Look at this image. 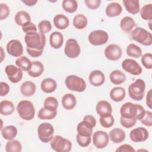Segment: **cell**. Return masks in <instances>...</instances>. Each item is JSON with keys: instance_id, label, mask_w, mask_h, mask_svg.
I'll list each match as a JSON object with an SVG mask.
<instances>
[{"instance_id": "1", "label": "cell", "mask_w": 152, "mask_h": 152, "mask_svg": "<svg viewBox=\"0 0 152 152\" xmlns=\"http://www.w3.org/2000/svg\"><path fill=\"white\" fill-rule=\"evenodd\" d=\"M24 41L27 46V53L33 58H37L43 53L46 45V36L40 32L26 34Z\"/></svg>"}, {"instance_id": "2", "label": "cell", "mask_w": 152, "mask_h": 152, "mask_svg": "<svg viewBox=\"0 0 152 152\" xmlns=\"http://www.w3.org/2000/svg\"><path fill=\"white\" fill-rule=\"evenodd\" d=\"M145 110L140 104L132 102L124 103L120 109V113L122 117L135 118L140 121L144 116Z\"/></svg>"}, {"instance_id": "3", "label": "cell", "mask_w": 152, "mask_h": 152, "mask_svg": "<svg viewBox=\"0 0 152 152\" xmlns=\"http://www.w3.org/2000/svg\"><path fill=\"white\" fill-rule=\"evenodd\" d=\"M20 117L25 121H31L35 116V108L31 102L23 100L18 102L16 107Z\"/></svg>"}, {"instance_id": "4", "label": "cell", "mask_w": 152, "mask_h": 152, "mask_svg": "<svg viewBox=\"0 0 152 152\" xmlns=\"http://www.w3.org/2000/svg\"><path fill=\"white\" fill-rule=\"evenodd\" d=\"M145 83L142 79H137L128 87V94L129 97L135 100H141L145 94Z\"/></svg>"}, {"instance_id": "5", "label": "cell", "mask_w": 152, "mask_h": 152, "mask_svg": "<svg viewBox=\"0 0 152 152\" xmlns=\"http://www.w3.org/2000/svg\"><path fill=\"white\" fill-rule=\"evenodd\" d=\"M131 38L144 46H150L152 44V34L145 28L138 27L131 33Z\"/></svg>"}, {"instance_id": "6", "label": "cell", "mask_w": 152, "mask_h": 152, "mask_svg": "<svg viewBox=\"0 0 152 152\" xmlns=\"http://www.w3.org/2000/svg\"><path fill=\"white\" fill-rule=\"evenodd\" d=\"M51 148L56 152H69L72 149L71 142L61 135L53 137L50 141Z\"/></svg>"}, {"instance_id": "7", "label": "cell", "mask_w": 152, "mask_h": 152, "mask_svg": "<svg viewBox=\"0 0 152 152\" xmlns=\"http://www.w3.org/2000/svg\"><path fill=\"white\" fill-rule=\"evenodd\" d=\"M66 87L72 91L77 92H83L86 88V83L82 78L75 75H68L65 80Z\"/></svg>"}, {"instance_id": "8", "label": "cell", "mask_w": 152, "mask_h": 152, "mask_svg": "<svg viewBox=\"0 0 152 152\" xmlns=\"http://www.w3.org/2000/svg\"><path fill=\"white\" fill-rule=\"evenodd\" d=\"M53 126L50 123H42L37 128L38 137L40 140L44 143H47L50 141L53 137Z\"/></svg>"}, {"instance_id": "9", "label": "cell", "mask_w": 152, "mask_h": 152, "mask_svg": "<svg viewBox=\"0 0 152 152\" xmlns=\"http://www.w3.org/2000/svg\"><path fill=\"white\" fill-rule=\"evenodd\" d=\"M88 40L90 44L94 46H100L107 42L109 35L104 30H96L91 31L89 34Z\"/></svg>"}, {"instance_id": "10", "label": "cell", "mask_w": 152, "mask_h": 152, "mask_svg": "<svg viewBox=\"0 0 152 152\" xmlns=\"http://www.w3.org/2000/svg\"><path fill=\"white\" fill-rule=\"evenodd\" d=\"M81 52V48L75 39L71 38L66 40L64 48L65 55L69 58H77Z\"/></svg>"}, {"instance_id": "11", "label": "cell", "mask_w": 152, "mask_h": 152, "mask_svg": "<svg viewBox=\"0 0 152 152\" xmlns=\"http://www.w3.org/2000/svg\"><path fill=\"white\" fill-rule=\"evenodd\" d=\"M93 145L98 149L105 148L109 143V134L104 131H97L93 134Z\"/></svg>"}, {"instance_id": "12", "label": "cell", "mask_w": 152, "mask_h": 152, "mask_svg": "<svg viewBox=\"0 0 152 152\" xmlns=\"http://www.w3.org/2000/svg\"><path fill=\"white\" fill-rule=\"evenodd\" d=\"M121 66L122 69L131 75H138L142 72V68L140 65L132 59L127 58L124 59Z\"/></svg>"}, {"instance_id": "13", "label": "cell", "mask_w": 152, "mask_h": 152, "mask_svg": "<svg viewBox=\"0 0 152 152\" xmlns=\"http://www.w3.org/2000/svg\"><path fill=\"white\" fill-rule=\"evenodd\" d=\"M5 72L8 80L12 83L20 82L23 78V70L14 65H8L5 66Z\"/></svg>"}, {"instance_id": "14", "label": "cell", "mask_w": 152, "mask_h": 152, "mask_svg": "<svg viewBox=\"0 0 152 152\" xmlns=\"http://www.w3.org/2000/svg\"><path fill=\"white\" fill-rule=\"evenodd\" d=\"M149 137L148 130L144 127L133 129L129 133V138L134 142H140L146 141Z\"/></svg>"}, {"instance_id": "15", "label": "cell", "mask_w": 152, "mask_h": 152, "mask_svg": "<svg viewBox=\"0 0 152 152\" xmlns=\"http://www.w3.org/2000/svg\"><path fill=\"white\" fill-rule=\"evenodd\" d=\"M104 53L105 57L107 59L115 61L121 58L122 50L119 45L116 44H110L106 46Z\"/></svg>"}, {"instance_id": "16", "label": "cell", "mask_w": 152, "mask_h": 152, "mask_svg": "<svg viewBox=\"0 0 152 152\" xmlns=\"http://www.w3.org/2000/svg\"><path fill=\"white\" fill-rule=\"evenodd\" d=\"M8 53L14 57H20L23 53V47L21 43L17 39L9 41L6 46Z\"/></svg>"}, {"instance_id": "17", "label": "cell", "mask_w": 152, "mask_h": 152, "mask_svg": "<svg viewBox=\"0 0 152 152\" xmlns=\"http://www.w3.org/2000/svg\"><path fill=\"white\" fill-rule=\"evenodd\" d=\"M94 127L95 126H94L91 123L86 119H83L77 125V134L81 136L91 137L93 129Z\"/></svg>"}, {"instance_id": "18", "label": "cell", "mask_w": 152, "mask_h": 152, "mask_svg": "<svg viewBox=\"0 0 152 152\" xmlns=\"http://www.w3.org/2000/svg\"><path fill=\"white\" fill-rule=\"evenodd\" d=\"M90 83L94 87H99L103 85L105 81V76L100 70L91 71L88 77Z\"/></svg>"}, {"instance_id": "19", "label": "cell", "mask_w": 152, "mask_h": 152, "mask_svg": "<svg viewBox=\"0 0 152 152\" xmlns=\"http://www.w3.org/2000/svg\"><path fill=\"white\" fill-rule=\"evenodd\" d=\"M96 110L100 116H107L112 115V107L109 102L103 100L97 103Z\"/></svg>"}, {"instance_id": "20", "label": "cell", "mask_w": 152, "mask_h": 152, "mask_svg": "<svg viewBox=\"0 0 152 152\" xmlns=\"http://www.w3.org/2000/svg\"><path fill=\"white\" fill-rule=\"evenodd\" d=\"M109 137L112 142L115 144H119L125 140L126 137V134L123 129L116 128L110 131Z\"/></svg>"}, {"instance_id": "21", "label": "cell", "mask_w": 152, "mask_h": 152, "mask_svg": "<svg viewBox=\"0 0 152 152\" xmlns=\"http://www.w3.org/2000/svg\"><path fill=\"white\" fill-rule=\"evenodd\" d=\"M122 11L121 5L116 2H113L109 4L105 10L106 14L109 17H115L119 16Z\"/></svg>"}, {"instance_id": "22", "label": "cell", "mask_w": 152, "mask_h": 152, "mask_svg": "<svg viewBox=\"0 0 152 152\" xmlns=\"http://www.w3.org/2000/svg\"><path fill=\"white\" fill-rule=\"evenodd\" d=\"M49 43L52 48L59 49L64 43L63 34L59 31H53L50 34Z\"/></svg>"}, {"instance_id": "23", "label": "cell", "mask_w": 152, "mask_h": 152, "mask_svg": "<svg viewBox=\"0 0 152 152\" xmlns=\"http://www.w3.org/2000/svg\"><path fill=\"white\" fill-rule=\"evenodd\" d=\"M57 83L51 78H47L42 81L40 84L41 90L46 93H51L56 90Z\"/></svg>"}, {"instance_id": "24", "label": "cell", "mask_w": 152, "mask_h": 152, "mask_svg": "<svg viewBox=\"0 0 152 152\" xmlns=\"http://www.w3.org/2000/svg\"><path fill=\"white\" fill-rule=\"evenodd\" d=\"M36 91V84L30 81L24 82L20 86V91L21 94L26 97L32 96Z\"/></svg>"}, {"instance_id": "25", "label": "cell", "mask_w": 152, "mask_h": 152, "mask_svg": "<svg viewBox=\"0 0 152 152\" xmlns=\"http://www.w3.org/2000/svg\"><path fill=\"white\" fill-rule=\"evenodd\" d=\"M77 104L75 96L71 93L65 94L62 97V105L66 110L73 109Z\"/></svg>"}, {"instance_id": "26", "label": "cell", "mask_w": 152, "mask_h": 152, "mask_svg": "<svg viewBox=\"0 0 152 152\" xmlns=\"http://www.w3.org/2000/svg\"><path fill=\"white\" fill-rule=\"evenodd\" d=\"M53 24L55 27L58 29L65 30L69 26V20L66 15L59 14L54 17Z\"/></svg>"}, {"instance_id": "27", "label": "cell", "mask_w": 152, "mask_h": 152, "mask_svg": "<svg viewBox=\"0 0 152 152\" xmlns=\"http://www.w3.org/2000/svg\"><path fill=\"white\" fill-rule=\"evenodd\" d=\"M125 90L122 87H115L112 88L109 94L110 99L115 102L122 101L125 97Z\"/></svg>"}, {"instance_id": "28", "label": "cell", "mask_w": 152, "mask_h": 152, "mask_svg": "<svg viewBox=\"0 0 152 152\" xmlns=\"http://www.w3.org/2000/svg\"><path fill=\"white\" fill-rule=\"evenodd\" d=\"M123 4L127 12L135 15L140 12V1L138 0H124Z\"/></svg>"}, {"instance_id": "29", "label": "cell", "mask_w": 152, "mask_h": 152, "mask_svg": "<svg viewBox=\"0 0 152 152\" xmlns=\"http://www.w3.org/2000/svg\"><path fill=\"white\" fill-rule=\"evenodd\" d=\"M109 78L112 84L115 85H119L125 81L126 75L124 72L116 69L110 72Z\"/></svg>"}, {"instance_id": "30", "label": "cell", "mask_w": 152, "mask_h": 152, "mask_svg": "<svg viewBox=\"0 0 152 152\" xmlns=\"http://www.w3.org/2000/svg\"><path fill=\"white\" fill-rule=\"evenodd\" d=\"M135 21L131 17L125 16L122 18L120 22V27L122 31L129 33L135 27Z\"/></svg>"}, {"instance_id": "31", "label": "cell", "mask_w": 152, "mask_h": 152, "mask_svg": "<svg viewBox=\"0 0 152 152\" xmlns=\"http://www.w3.org/2000/svg\"><path fill=\"white\" fill-rule=\"evenodd\" d=\"M44 71V66L40 61H33L30 69L28 71V74L33 78L39 77Z\"/></svg>"}, {"instance_id": "32", "label": "cell", "mask_w": 152, "mask_h": 152, "mask_svg": "<svg viewBox=\"0 0 152 152\" xmlns=\"http://www.w3.org/2000/svg\"><path fill=\"white\" fill-rule=\"evenodd\" d=\"M1 134L5 140H11L14 139L17 135V128L13 125H8L1 129Z\"/></svg>"}, {"instance_id": "33", "label": "cell", "mask_w": 152, "mask_h": 152, "mask_svg": "<svg viewBox=\"0 0 152 152\" xmlns=\"http://www.w3.org/2000/svg\"><path fill=\"white\" fill-rule=\"evenodd\" d=\"M15 110V106L13 103L9 100H2L0 103V113L4 116L11 115Z\"/></svg>"}, {"instance_id": "34", "label": "cell", "mask_w": 152, "mask_h": 152, "mask_svg": "<svg viewBox=\"0 0 152 152\" xmlns=\"http://www.w3.org/2000/svg\"><path fill=\"white\" fill-rule=\"evenodd\" d=\"M14 20L18 26L22 27L26 23L31 21V17L27 12L25 11H19L16 13Z\"/></svg>"}, {"instance_id": "35", "label": "cell", "mask_w": 152, "mask_h": 152, "mask_svg": "<svg viewBox=\"0 0 152 152\" xmlns=\"http://www.w3.org/2000/svg\"><path fill=\"white\" fill-rule=\"evenodd\" d=\"M72 24L75 28L81 30L86 27L88 24V20L84 15L79 14L74 17Z\"/></svg>"}, {"instance_id": "36", "label": "cell", "mask_w": 152, "mask_h": 152, "mask_svg": "<svg viewBox=\"0 0 152 152\" xmlns=\"http://www.w3.org/2000/svg\"><path fill=\"white\" fill-rule=\"evenodd\" d=\"M15 65L23 71L28 72L31 67L32 62L26 56H21L15 60Z\"/></svg>"}, {"instance_id": "37", "label": "cell", "mask_w": 152, "mask_h": 152, "mask_svg": "<svg viewBox=\"0 0 152 152\" xmlns=\"http://www.w3.org/2000/svg\"><path fill=\"white\" fill-rule=\"evenodd\" d=\"M126 52L129 56L135 58H138L142 56V50L141 48L134 43H130L128 45Z\"/></svg>"}, {"instance_id": "38", "label": "cell", "mask_w": 152, "mask_h": 152, "mask_svg": "<svg viewBox=\"0 0 152 152\" xmlns=\"http://www.w3.org/2000/svg\"><path fill=\"white\" fill-rule=\"evenodd\" d=\"M21 150L22 145L17 140H8L5 144V151L7 152H21Z\"/></svg>"}, {"instance_id": "39", "label": "cell", "mask_w": 152, "mask_h": 152, "mask_svg": "<svg viewBox=\"0 0 152 152\" xmlns=\"http://www.w3.org/2000/svg\"><path fill=\"white\" fill-rule=\"evenodd\" d=\"M57 115V110L52 111L46 108L42 107L37 114L39 119L41 120H50L54 119Z\"/></svg>"}, {"instance_id": "40", "label": "cell", "mask_w": 152, "mask_h": 152, "mask_svg": "<svg viewBox=\"0 0 152 152\" xmlns=\"http://www.w3.org/2000/svg\"><path fill=\"white\" fill-rule=\"evenodd\" d=\"M63 10L68 13L75 12L78 8V2L75 0H64L62 2Z\"/></svg>"}, {"instance_id": "41", "label": "cell", "mask_w": 152, "mask_h": 152, "mask_svg": "<svg viewBox=\"0 0 152 152\" xmlns=\"http://www.w3.org/2000/svg\"><path fill=\"white\" fill-rule=\"evenodd\" d=\"M44 107L52 111L57 110L58 107V101L56 98L53 96H49L45 99L44 103Z\"/></svg>"}, {"instance_id": "42", "label": "cell", "mask_w": 152, "mask_h": 152, "mask_svg": "<svg viewBox=\"0 0 152 152\" xmlns=\"http://www.w3.org/2000/svg\"><path fill=\"white\" fill-rule=\"evenodd\" d=\"M140 16L144 20L151 21L152 19V4H148L144 5L140 10Z\"/></svg>"}, {"instance_id": "43", "label": "cell", "mask_w": 152, "mask_h": 152, "mask_svg": "<svg viewBox=\"0 0 152 152\" xmlns=\"http://www.w3.org/2000/svg\"><path fill=\"white\" fill-rule=\"evenodd\" d=\"M100 125L105 128H109L113 126L115 122V119L112 115L107 116H100L99 119Z\"/></svg>"}, {"instance_id": "44", "label": "cell", "mask_w": 152, "mask_h": 152, "mask_svg": "<svg viewBox=\"0 0 152 152\" xmlns=\"http://www.w3.org/2000/svg\"><path fill=\"white\" fill-rule=\"evenodd\" d=\"M39 32L45 34L49 33L52 29V25L49 20H42L38 24Z\"/></svg>"}, {"instance_id": "45", "label": "cell", "mask_w": 152, "mask_h": 152, "mask_svg": "<svg viewBox=\"0 0 152 152\" xmlns=\"http://www.w3.org/2000/svg\"><path fill=\"white\" fill-rule=\"evenodd\" d=\"M141 61L145 68L148 69L152 68V54L151 53H145L141 56Z\"/></svg>"}, {"instance_id": "46", "label": "cell", "mask_w": 152, "mask_h": 152, "mask_svg": "<svg viewBox=\"0 0 152 152\" xmlns=\"http://www.w3.org/2000/svg\"><path fill=\"white\" fill-rule=\"evenodd\" d=\"M76 140L78 144L81 147H86L90 145L91 141V137H84L77 134Z\"/></svg>"}, {"instance_id": "47", "label": "cell", "mask_w": 152, "mask_h": 152, "mask_svg": "<svg viewBox=\"0 0 152 152\" xmlns=\"http://www.w3.org/2000/svg\"><path fill=\"white\" fill-rule=\"evenodd\" d=\"M137 120L135 118H124L121 117L120 123L121 125L126 128H131L133 127L137 122Z\"/></svg>"}, {"instance_id": "48", "label": "cell", "mask_w": 152, "mask_h": 152, "mask_svg": "<svg viewBox=\"0 0 152 152\" xmlns=\"http://www.w3.org/2000/svg\"><path fill=\"white\" fill-rule=\"evenodd\" d=\"M141 123L147 126H152V113L149 110H145L144 117L140 120Z\"/></svg>"}, {"instance_id": "49", "label": "cell", "mask_w": 152, "mask_h": 152, "mask_svg": "<svg viewBox=\"0 0 152 152\" xmlns=\"http://www.w3.org/2000/svg\"><path fill=\"white\" fill-rule=\"evenodd\" d=\"M22 30L26 33H30L33 32H37V28L36 26L32 23L31 21H29L24 24L22 26Z\"/></svg>"}, {"instance_id": "50", "label": "cell", "mask_w": 152, "mask_h": 152, "mask_svg": "<svg viewBox=\"0 0 152 152\" xmlns=\"http://www.w3.org/2000/svg\"><path fill=\"white\" fill-rule=\"evenodd\" d=\"M10 13L8 6L6 4H0V20H3L7 18Z\"/></svg>"}, {"instance_id": "51", "label": "cell", "mask_w": 152, "mask_h": 152, "mask_svg": "<svg viewBox=\"0 0 152 152\" xmlns=\"http://www.w3.org/2000/svg\"><path fill=\"white\" fill-rule=\"evenodd\" d=\"M84 2L86 6L90 10H96L101 4L100 0H85Z\"/></svg>"}, {"instance_id": "52", "label": "cell", "mask_w": 152, "mask_h": 152, "mask_svg": "<svg viewBox=\"0 0 152 152\" xmlns=\"http://www.w3.org/2000/svg\"><path fill=\"white\" fill-rule=\"evenodd\" d=\"M116 152H135V149L129 144H124L117 148L116 150Z\"/></svg>"}, {"instance_id": "53", "label": "cell", "mask_w": 152, "mask_h": 152, "mask_svg": "<svg viewBox=\"0 0 152 152\" xmlns=\"http://www.w3.org/2000/svg\"><path fill=\"white\" fill-rule=\"evenodd\" d=\"M10 86L7 83L1 82V96L2 97L7 95L10 91Z\"/></svg>"}, {"instance_id": "54", "label": "cell", "mask_w": 152, "mask_h": 152, "mask_svg": "<svg viewBox=\"0 0 152 152\" xmlns=\"http://www.w3.org/2000/svg\"><path fill=\"white\" fill-rule=\"evenodd\" d=\"M146 104L150 109H151V106H152V89H150L146 95Z\"/></svg>"}, {"instance_id": "55", "label": "cell", "mask_w": 152, "mask_h": 152, "mask_svg": "<svg viewBox=\"0 0 152 152\" xmlns=\"http://www.w3.org/2000/svg\"><path fill=\"white\" fill-rule=\"evenodd\" d=\"M83 119H86V120L88 121V122H90V123H91L93 125H94L96 126V120L93 115H87L84 116Z\"/></svg>"}, {"instance_id": "56", "label": "cell", "mask_w": 152, "mask_h": 152, "mask_svg": "<svg viewBox=\"0 0 152 152\" xmlns=\"http://www.w3.org/2000/svg\"><path fill=\"white\" fill-rule=\"evenodd\" d=\"M21 2L24 4H26L27 6L32 7L35 5L37 4V0H22Z\"/></svg>"}, {"instance_id": "57", "label": "cell", "mask_w": 152, "mask_h": 152, "mask_svg": "<svg viewBox=\"0 0 152 152\" xmlns=\"http://www.w3.org/2000/svg\"><path fill=\"white\" fill-rule=\"evenodd\" d=\"M1 62L3 61V59H4V57H5V55H3V54H4V52H3V49H2V47H1Z\"/></svg>"}]
</instances>
